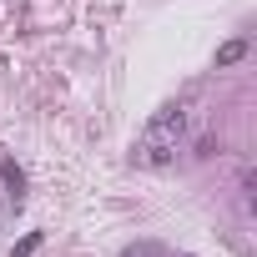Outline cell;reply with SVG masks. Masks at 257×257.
I'll list each match as a JSON object with an SVG mask.
<instances>
[{
	"label": "cell",
	"instance_id": "obj_4",
	"mask_svg": "<svg viewBox=\"0 0 257 257\" xmlns=\"http://www.w3.org/2000/svg\"><path fill=\"white\" fill-rule=\"evenodd\" d=\"M121 257H167V247H162V242H132Z\"/></svg>",
	"mask_w": 257,
	"mask_h": 257
},
{
	"label": "cell",
	"instance_id": "obj_3",
	"mask_svg": "<svg viewBox=\"0 0 257 257\" xmlns=\"http://www.w3.org/2000/svg\"><path fill=\"white\" fill-rule=\"evenodd\" d=\"M0 177L11 182V192H16V202H21V187H26V177H21V167H16L11 157H0Z\"/></svg>",
	"mask_w": 257,
	"mask_h": 257
},
{
	"label": "cell",
	"instance_id": "obj_1",
	"mask_svg": "<svg viewBox=\"0 0 257 257\" xmlns=\"http://www.w3.org/2000/svg\"><path fill=\"white\" fill-rule=\"evenodd\" d=\"M182 137H187V106H182V101H172V106H162V111L147 121V132L132 142V162H137V167L162 172V167H172V162H177Z\"/></svg>",
	"mask_w": 257,
	"mask_h": 257
},
{
	"label": "cell",
	"instance_id": "obj_2",
	"mask_svg": "<svg viewBox=\"0 0 257 257\" xmlns=\"http://www.w3.org/2000/svg\"><path fill=\"white\" fill-rule=\"evenodd\" d=\"M242 56H247V36H232L227 46H217V71H222V66H237Z\"/></svg>",
	"mask_w": 257,
	"mask_h": 257
},
{
	"label": "cell",
	"instance_id": "obj_5",
	"mask_svg": "<svg viewBox=\"0 0 257 257\" xmlns=\"http://www.w3.org/2000/svg\"><path fill=\"white\" fill-rule=\"evenodd\" d=\"M36 247H41V232H31V237H26V242H21V247H16V252H11V257H31V252H36Z\"/></svg>",
	"mask_w": 257,
	"mask_h": 257
}]
</instances>
